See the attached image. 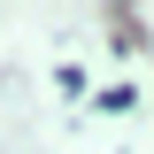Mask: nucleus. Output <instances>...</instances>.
Here are the masks:
<instances>
[]
</instances>
